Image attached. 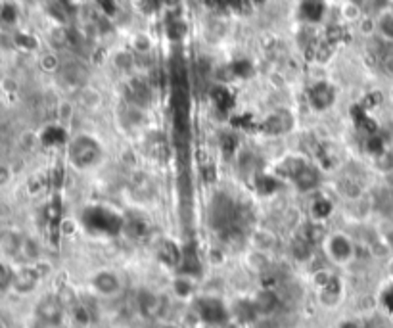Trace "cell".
<instances>
[{"mask_svg": "<svg viewBox=\"0 0 393 328\" xmlns=\"http://www.w3.org/2000/svg\"><path fill=\"white\" fill-rule=\"evenodd\" d=\"M100 157H102V148H100V144H98L94 138H90V136H77L73 138L71 142V146H69V159H71V164L77 165V167H92V165H97L100 162Z\"/></svg>", "mask_w": 393, "mask_h": 328, "instance_id": "obj_1", "label": "cell"}, {"mask_svg": "<svg viewBox=\"0 0 393 328\" xmlns=\"http://www.w3.org/2000/svg\"><path fill=\"white\" fill-rule=\"evenodd\" d=\"M196 313L201 321L211 327H224L230 321V309L221 299L203 296L196 299Z\"/></svg>", "mask_w": 393, "mask_h": 328, "instance_id": "obj_2", "label": "cell"}, {"mask_svg": "<svg viewBox=\"0 0 393 328\" xmlns=\"http://www.w3.org/2000/svg\"><path fill=\"white\" fill-rule=\"evenodd\" d=\"M35 315H37L38 322L46 328H58L64 322V315H66V307L59 296L48 294L45 298L38 299L37 307H35Z\"/></svg>", "mask_w": 393, "mask_h": 328, "instance_id": "obj_3", "label": "cell"}, {"mask_svg": "<svg viewBox=\"0 0 393 328\" xmlns=\"http://www.w3.org/2000/svg\"><path fill=\"white\" fill-rule=\"evenodd\" d=\"M85 224L90 231L102 232V234H115L121 231V217L113 213L112 209L106 208H92L85 211Z\"/></svg>", "mask_w": 393, "mask_h": 328, "instance_id": "obj_4", "label": "cell"}, {"mask_svg": "<svg viewBox=\"0 0 393 328\" xmlns=\"http://www.w3.org/2000/svg\"><path fill=\"white\" fill-rule=\"evenodd\" d=\"M90 286L100 298H117L123 292V278L115 271L104 269V271H98L92 275Z\"/></svg>", "mask_w": 393, "mask_h": 328, "instance_id": "obj_5", "label": "cell"}, {"mask_svg": "<svg viewBox=\"0 0 393 328\" xmlns=\"http://www.w3.org/2000/svg\"><path fill=\"white\" fill-rule=\"evenodd\" d=\"M136 309L144 319H157L164 315L165 299L154 290H141L136 296Z\"/></svg>", "mask_w": 393, "mask_h": 328, "instance_id": "obj_6", "label": "cell"}, {"mask_svg": "<svg viewBox=\"0 0 393 328\" xmlns=\"http://www.w3.org/2000/svg\"><path fill=\"white\" fill-rule=\"evenodd\" d=\"M327 252L330 255V259L338 265H348L351 259H353V255H355V246H353V242L348 238V236H343V234H336L332 238L328 240L327 244Z\"/></svg>", "mask_w": 393, "mask_h": 328, "instance_id": "obj_7", "label": "cell"}, {"mask_svg": "<svg viewBox=\"0 0 393 328\" xmlns=\"http://www.w3.org/2000/svg\"><path fill=\"white\" fill-rule=\"evenodd\" d=\"M290 179L294 180L299 190H313V188L319 185V173L311 165L299 162L296 165H290Z\"/></svg>", "mask_w": 393, "mask_h": 328, "instance_id": "obj_8", "label": "cell"}, {"mask_svg": "<svg viewBox=\"0 0 393 328\" xmlns=\"http://www.w3.org/2000/svg\"><path fill=\"white\" fill-rule=\"evenodd\" d=\"M59 73H62V79H64L67 85L79 87V85H83V83L87 81L89 69L83 66L79 60H69V62H64V64L59 66Z\"/></svg>", "mask_w": 393, "mask_h": 328, "instance_id": "obj_9", "label": "cell"}, {"mask_svg": "<svg viewBox=\"0 0 393 328\" xmlns=\"http://www.w3.org/2000/svg\"><path fill=\"white\" fill-rule=\"evenodd\" d=\"M334 98H336V90L334 87H330L328 83H319V85H315L309 92V100H311V104L317 108V110H327L330 106L334 104Z\"/></svg>", "mask_w": 393, "mask_h": 328, "instance_id": "obj_10", "label": "cell"}, {"mask_svg": "<svg viewBox=\"0 0 393 328\" xmlns=\"http://www.w3.org/2000/svg\"><path fill=\"white\" fill-rule=\"evenodd\" d=\"M253 306L257 309V315H273L278 307V296L273 288H263V290L252 299Z\"/></svg>", "mask_w": 393, "mask_h": 328, "instance_id": "obj_11", "label": "cell"}, {"mask_svg": "<svg viewBox=\"0 0 393 328\" xmlns=\"http://www.w3.org/2000/svg\"><path fill=\"white\" fill-rule=\"evenodd\" d=\"M292 127V115L286 112H276L269 115L263 123V131L269 134H282Z\"/></svg>", "mask_w": 393, "mask_h": 328, "instance_id": "obj_12", "label": "cell"}, {"mask_svg": "<svg viewBox=\"0 0 393 328\" xmlns=\"http://www.w3.org/2000/svg\"><path fill=\"white\" fill-rule=\"evenodd\" d=\"M322 10H324L322 0H305L303 2V15L309 22L320 20L322 17Z\"/></svg>", "mask_w": 393, "mask_h": 328, "instance_id": "obj_13", "label": "cell"}, {"mask_svg": "<svg viewBox=\"0 0 393 328\" xmlns=\"http://www.w3.org/2000/svg\"><path fill=\"white\" fill-rule=\"evenodd\" d=\"M14 275L15 271L6 262L0 259V290H8L12 288V283H14Z\"/></svg>", "mask_w": 393, "mask_h": 328, "instance_id": "obj_14", "label": "cell"}, {"mask_svg": "<svg viewBox=\"0 0 393 328\" xmlns=\"http://www.w3.org/2000/svg\"><path fill=\"white\" fill-rule=\"evenodd\" d=\"M211 98H213V102H215L217 108H221V110L230 108V102H232L230 92L227 89H223V87H217V89L211 92Z\"/></svg>", "mask_w": 393, "mask_h": 328, "instance_id": "obj_15", "label": "cell"}, {"mask_svg": "<svg viewBox=\"0 0 393 328\" xmlns=\"http://www.w3.org/2000/svg\"><path fill=\"white\" fill-rule=\"evenodd\" d=\"M380 33L387 38V41H393V14H386L378 23Z\"/></svg>", "mask_w": 393, "mask_h": 328, "instance_id": "obj_16", "label": "cell"}, {"mask_svg": "<svg viewBox=\"0 0 393 328\" xmlns=\"http://www.w3.org/2000/svg\"><path fill=\"white\" fill-rule=\"evenodd\" d=\"M313 209H315V217H317V219H324V217L330 215V211H332V204L322 198V200H319L317 204H315V208Z\"/></svg>", "mask_w": 393, "mask_h": 328, "instance_id": "obj_17", "label": "cell"}, {"mask_svg": "<svg viewBox=\"0 0 393 328\" xmlns=\"http://www.w3.org/2000/svg\"><path fill=\"white\" fill-rule=\"evenodd\" d=\"M10 169H8L6 165H0V187H6L8 183H10Z\"/></svg>", "mask_w": 393, "mask_h": 328, "instance_id": "obj_18", "label": "cell"}, {"mask_svg": "<svg viewBox=\"0 0 393 328\" xmlns=\"http://www.w3.org/2000/svg\"><path fill=\"white\" fill-rule=\"evenodd\" d=\"M340 328H366V327H364L363 322H359V321H351V319H349V321L341 322Z\"/></svg>", "mask_w": 393, "mask_h": 328, "instance_id": "obj_19", "label": "cell"}, {"mask_svg": "<svg viewBox=\"0 0 393 328\" xmlns=\"http://www.w3.org/2000/svg\"><path fill=\"white\" fill-rule=\"evenodd\" d=\"M366 328H392L387 322H376V325H372V327H366Z\"/></svg>", "mask_w": 393, "mask_h": 328, "instance_id": "obj_20", "label": "cell"}, {"mask_svg": "<svg viewBox=\"0 0 393 328\" xmlns=\"http://www.w3.org/2000/svg\"><path fill=\"white\" fill-rule=\"evenodd\" d=\"M0 328H6V327H4V325H2V322H0Z\"/></svg>", "mask_w": 393, "mask_h": 328, "instance_id": "obj_21", "label": "cell"}]
</instances>
